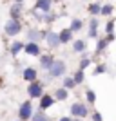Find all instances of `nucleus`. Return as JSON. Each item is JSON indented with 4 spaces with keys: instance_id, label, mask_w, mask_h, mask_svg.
<instances>
[{
    "instance_id": "nucleus-1",
    "label": "nucleus",
    "mask_w": 116,
    "mask_h": 121,
    "mask_svg": "<svg viewBox=\"0 0 116 121\" xmlns=\"http://www.w3.org/2000/svg\"><path fill=\"white\" fill-rule=\"evenodd\" d=\"M69 114L73 117H78V119H84L91 114V108L87 107V103H82V101H76L69 107Z\"/></svg>"
},
{
    "instance_id": "nucleus-2",
    "label": "nucleus",
    "mask_w": 116,
    "mask_h": 121,
    "mask_svg": "<svg viewBox=\"0 0 116 121\" xmlns=\"http://www.w3.org/2000/svg\"><path fill=\"white\" fill-rule=\"evenodd\" d=\"M65 72H67V65L64 60H56L53 63L49 71H47V76L49 78H65Z\"/></svg>"
},
{
    "instance_id": "nucleus-3",
    "label": "nucleus",
    "mask_w": 116,
    "mask_h": 121,
    "mask_svg": "<svg viewBox=\"0 0 116 121\" xmlns=\"http://www.w3.org/2000/svg\"><path fill=\"white\" fill-rule=\"evenodd\" d=\"M27 94H29L31 99H40L46 92H44V83L42 81H33V83H27Z\"/></svg>"
},
{
    "instance_id": "nucleus-4",
    "label": "nucleus",
    "mask_w": 116,
    "mask_h": 121,
    "mask_svg": "<svg viewBox=\"0 0 116 121\" xmlns=\"http://www.w3.org/2000/svg\"><path fill=\"white\" fill-rule=\"evenodd\" d=\"M33 116H35L33 103L27 99V101H24V103L20 105V108H18V119H22V121H31V119H33Z\"/></svg>"
},
{
    "instance_id": "nucleus-5",
    "label": "nucleus",
    "mask_w": 116,
    "mask_h": 121,
    "mask_svg": "<svg viewBox=\"0 0 116 121\" xmlns=\"http://www.w3.org/2000/svg\"><path fill=\"white\" fill-rule=\"evenodd\" d=\"M4 31H5V35H7V36H16V35H18V33L22 31V24H20V20H13V18H9V20L5 22Z\"/></svg>"
},
{
    "instance_id": "nucleus-6",
    "label": "nucleus",
    "mask_w": 116,
    "mask_h": 121,
    "mask_svg": "<svg viewBox=\"0 0 116 121\" xmlns=\"http://www.w3.org/2000/svg\"><path fill=\"white\" fill-rule=\"evenodd\" d=\"M46 42L49 49H56V47L62 45V40H60V33H55V31H47L46 35Z\"/></svg>"
},
{
    "instance_id": "nucleus-7",
    "label": "nucleus",
    "mask_w": 116,
    "mask_h": 121,
    "mask_svg": "<svg viewBox=\"0 0 116 121\" xmlns=\"http://www.w3.org/2000/svg\"><path fill=\"white\" fill-rule=\"evenodd\" d=\"M55 101H56V98H55V96H51V94H44V96L38 99V108L46 112L47 108H51V107L55 105Z\"/></svg>"
},
{
    "instance_id": "nucleus-8",
    "label": "nucleus",
    "mask_w": 116,
    "mask_h": 121,
    "mask_svg": "<svg viewBox=\"0 0 116 121\" xmlns=\"http://www.w3.org/2000/svg\"><path fill=\"white\" fill-rule=\"evenodd\" d=\"M46 35L47 31H38V29H27V40L29 42H38L40 40H46Z\"/></svg>"
},
{
    "instance_id": "nucleus-9",
    "label": "nucleus",
    "mask_w": 116,
    "mask_h": 121,
    "mask_svg": "<svg viewBox=\"0 0 116 121\" xmlns=\"http://www.w3.org/2000/svg\"><path fill=\"white\" fill-rule=\"evenodd\" d=\"M22 80L27 81V83L36 81V80H38V72H36V69H33V67H25L24 71H22Z\"/></svg>"
},
{
    "instance_id": "nucleus-10",
    "label": "nucleus",
    "mask_w": 116,
    "mask_h": 121,
    "mask_svg": "<svg viewBox=\"0 0 116 121\" xmlns=\"http://www.w3.org/2000/svg\"><path fill=\"white\" fill-rule=\"evenodd\" d=\"M40 45L36 43V42H27L25 43V47H24V52L25 54H29V56H42V52H40Z\"/></svg>"
},
{
    "instance_id": "nucleus-11",
    "label": "nucleus",
    "mask_w": 116,
    "mask_h": 121,
    "mask_svg": "<svg viewBox=\"0 0 116 121\" xmlns=\"http://www.w3.org/2000/svg\"><path fill=\"white\" fill-rule=\"evenodd\" d=\"M98 25H100V22H98L96 16L89 20V27H87V36L89 38H98Z\"/></svg>"
},
{
    "instance_id": "nucleus-12",
    "label": "nucleus",
    "mask_w": 116,
    "mask_h": 121,
    "mask_svg": "<svg viewBox=\"0 0 116 121\" xmlns=\"http://www.w3.org/2000/svg\"><path fill=\"white\" fill-rule=\"evenodd\" d=\"M55 61H56V60H55V56H53V54H47V52H46V54L40 56V65H42V69H44V71H49Z\"/></svg>"
},
{
    "instance_id": "nucleus-13",
    "label": "nucleus",
    "mask_w": 116,
    "mask_h": 121,
    "mask_svg": "<svg viewBox=\"0 0 116 121\" xmlns=\"http://www.w3.org/2000/svg\"><path fill=\"white\" fill-rule=\"evenodd\" d=\"M51 4H53V0H36L35 4V9H38L40 13H51Z\"/></svg>"
},
{
    "instance_id": "nucleus-14",
    "label": "nucleus",
    "mask_w": 116,
    "mask_h": 121,
    "mask_svg": "<svg viewBox=\"0 0 116 121\" xmlns=\"http://www.w3.org/2000/svg\"><path fill=\"white\" fill-rule=\"evenodd\" d=\"M85 47H87V43H85V40H82V38H78V40L73 42V52L84 54V52H85Z\"/></svg>"
},
{
    "instance_id": "nucleus-15",
    "label": "nucleus",
    "mask_w": 116,
    "mask_h": 121,
    "mask_svg": "<svg viewBox=\"0 0 116 121\" xmlns=\"http://www.w3.org/2000/svg\"><path fill=\"white\" fill-rule=\"evenodd\" d=\"M55 98H56V101H65L69 98V91H67L65 87H60V89L55 91Z\"/></svg>"
},
{
    "instance_id": "nucleus-16",
    "label": "nucleus",
    "mask_w": 116,
    "mask_h": 121,
    "mask_svg": "<svg viewBox=\"0 0 116 121\" xmlns=\"http://www.w3.org/2000/svg\"><path fill=\"white\" fill-rule=\"evenodd\" d=\"M76 85H78V83L74 81V78H73V76H65V78L62 80V87H65L67 91H73Z\"/></svg>"
},
{
    "instance_id": "nucleus-17",
    "label": "nucleus",
    "mask_w": 116,
    "mask_h": 121,
    "mask_svg": "<svg viewBox=\"0 0 116 121\" xmlns=\"http://www.w3.org/2000/svg\"><path fill=\"white\" fill-rule=\"evenodd\" d=\"M24 43H22V42H13V43H11V47H9V52L13 56H16V54H20L22 51H24Z\"/></svg>"
},
{
    "instance_id": "nucleus-18",
    "label": "nucleus",
    "mask_w": 116,
    "mask_h": 121,
    "mask_svg": "<svg viewBox=\"0 0 116 121\" xmlns=\"http://www.w3.org/2000/svg\"><path fill=\"white\" fill-rule=\"evenodd\" d=\"M60 40H62V43H69V42L73 40V31H71L69 27L60 31Z\"/></svg>"
},
{
    "instance_id": "nucleus-19",
    "label": "nucleus",
    "mask_w": 116,
    "mask_h": 121,
    "mask_svg": "<svg viewBox=\"0 0 116 121\" xmlns=\"http://www.w3.org/2000/svg\"><path fill=\"white\" fill-rule=\"evenodd\" d=\"M9 15L13 20H20V15H22V5L20 4H15L13 7L9 9Z\"/></svg>"
},
{
    "instance_id": "nucleus-20",
    "label": "nucleus",
    "mask_w": 116,
    "mask_h": 121,
    "mask_svg": "<svg viewBox=\"0 0 116 121\" xmlns=\"http://www.w3.org/2000/svg\"><path fill=\"white\" fill-rule=\"evenodd\" d=\"M109 43H111V42H109V38H107V36H105V38H102V40H98V43H96V54H102Z\"/></svg>"
},
{
    "instance_id": "nucleus-21",
    "label": "nucleus",
    "mask_w": 116,
    "mask_h": 121,
    "mask_svg": "<svg viewBox=\"0 0 116 121\" xmlns=\"http://www.w3.org/2000/svg\"><path fill=\"white\" fill-rule=\"evenodd\" d=\"M91 63H93V60L87 56V52H84V54H82V60H80V69L85 71L87 67H91Z\"/></svg>"
},
{
    "instance_id": "nucleus-22",
    "label": "nucleus",
    "mask_w": 116,
    "mask_h": 121,
    "mask_svg": "<svg viewBox=\"0 0 116 121\" xmlns=\"http://www.w3.org/2000/svg\"><path fill=\"white\" fill-rule=\"evenodd\" d=\"M73 78H74V81L78 83V85H82L84 81H85V71H82V69H78V71L73 74Z\"/></svg>"
},
{
    "instance_id": "nucleus-23",
    "label": "nucleus",
    "mask_w": 116,
    "mask_h": 121,
    "mask_svg": "<svg viewBox=\"0 0 116 121\" xmlns=\"http://www.w3.org/2000/svg\"><path fill=\"white\" fill-rule=\"evenodd\" d=\"M82 27H84V24H82V20H80V18H74V20L71 22V25H69V29L73 31V33H78V31H80Z\"/></svg>"
},
{
    "instance_id": "nucleus-24",
    "label": "nucleus",
    "mask_w": 116,
    "mask_h": 121,
    "mask_svg": "<svg viewBox=\"0 0 116 121\" xmlns=\"http://www.w3.org/2000/svg\"><path fill=\"white\" fill-rule=\"evenodd\" d=\"M85 99H87L89 105H94V103H96V94H94L93 89H87V91H85Z\"/></svg>"
},
{
    "instance_id": "nucleus-25",
    "label": "nucleus",
    "mask_w": 116,
    "mask_h": 121,
    "mask_svg": "<svg viewBox=\"0 0 116 121\" xmlns=\"http://www.w3.org/2000/svg\"><path fill=\"white\" fill-rule=\"evenodd\" d=\"M112 11H114V5H112V4L102 5V16H111V15H112Z\"/></svg>"
},
{
    "instance_id": "nucleus-26",
    "label": "nucleus",
    "mask_w": 116,
    "mask_h": 121,
    "mask_svg": "<svg viewBox=\"0 0 116 121\" xmlns=\"http://www.w3.org/2000/svg\"><path fill=\"white\" fill-rule=\"evenodd\" d=\"M89 13H91L93 16L102 15V5L100 4H91V5H89Z\"/></svg>"
},
{
    "instance_id": "nucleus-27",
    "label": "nucleus",
    "mask_w": 116,
    "mask_h": 121,
    "mask_svg": "<svg viewBox=\"0 0 116 121\" xmlns=\"http://www.w3.org/2000/svg\"><path fill=\"white\" fill-rule=\"evenodd\" d=\"M31 121H49V117L46 116V112H44V110H38V112H35V116H33Z\"/></svg>"
},
{
    "instance_id": "nucleus-28",
    "label": "nucleus",
    "mask_w": 116,
    "mask_h": 121,
    "mask_svg": "<svg viewBox=\"0 0 116 121\" xmlns=\"http://www.w3.org/2000/svg\"><path fill=\"white\" fill-rule=\"evenodd\" d=\"M91 121H103V116H102L98 110H94V112L91 114Z\"/></svg>"
},
{
    "instance_id": "nucleus-29",
    "label": "nucleus",
    "mask_w": 116,
    "mask_h": 121,
    "mask_svg": "<svg viewBox=\"0 0 116 121\" xmlns=\"http://www.w3.org/2000/svg\"><path fill=\"white\" fill-rule=\"evenodd\" d=\"M112 31H114V22H107V24H105V33H107V35H112Z\"/></svg>"
},
{
    "instance_id": "nucleus-30",
    "label": "nucleus",
    "mask_w": 116,
    "mask_h": 121,
    "mask_svg": "<svg viewBox=\"0 0 116 121\" xmlns=\"http://www.w3.org/2000/svg\"><path fill=\"white\" fill-rule=\"evenodd\" d=\"M107 72V65H98L94 69V74H105Z\"/></svg>"
},
{
    "instance_id": "nucleus-31",
    "label": "nucleus",
    "mask_w": 116,
    "mask_h": 121,
    "mask_svg": "<svg viewBox=\"0 0 116 121\" xmlns=\"http://www.w3.org/2000/svg\"><path fill=\"white\" fill-rule=\"evenodd\" d=\"M58 121H74V117H73V116H64V117H60Z\"/></svg>"
},
{
    "instance_id": "nucleus-32",
    "label": "nucleus",
    "mask_w": 116,
    "mask_h": 121,
    "mask_svg": "<svg viewBox=\"0 0 116 121\" xmlns=\"http://www.w3.org/2000/svg\"><path fill=\"white\" fill-rule=\"evenodd\" d=\"M22 2H24V0H15V4H22Z\"/></svg>"
},
{
    "instance_id": "nucleus-33",
    "label": "nucleus",
    "mask_w": 116,
    "mask_h": 121,
    "mask_svg": "<svg viewBox=\"0 0 116 121\" xmlns=\"http://www.w3.org/2000/svg\"><path fill=\"white\" fill-rule=\"evenodd\" d=\"M74 121H82V119H78V117H74Z\"/></svg>"
},
{
    "instance_id": "nucleus-34",
    "label": "nucleus",
    "mask_w": 116,
    "mask_h": 121,
    "mask_svg": "<svg viewBox=\"0 0 116 121\" xmlns=\"http://www.w3.org/2000/svg\"><path fill=\"white\" fill-rule=\"evenodd\" d=\"M16 121H22V119H16Z\"/></svg>"
},
{
    "instance_id": "nucleus-35",
    "label": "nucleus",
    "mask_w": 116,
    "mask_h": 121,
    "mask_svg": "<svg viewBox=\"0 0 116 121\" xmlns=\"http://www.w3.org/2000/svg\"><path fill=\"white\" fill-rule=\"evenodd\" d=\"M55 2H58V0H55Z\"/></svg>"
}]
</instances>
